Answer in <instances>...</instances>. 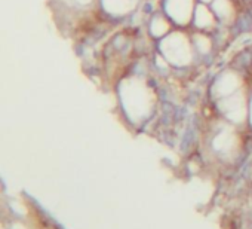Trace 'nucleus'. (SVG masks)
<instances>
[{"label": "nucleus", "instance_id": "1", "mask_svg": "<svg viewBox=\"0 0 252 229\" xmlns=\"http://www.w3.org/2000/svg\"><path fill=\"white\" fill-rule=\"evenodd\" d=\"M163 52L168 57V60L175 64H187L189 60H191L190 42L181 35H174L168 38L163 42Z\"/></svg>", "mask_w": 252, "mask_h": 229}, {"label": "nucleus", "instance_id": "2", "mask_svg": "<svg viewBox=\"0 0 252 229\" xmlns=\"http://www.w3.org/2000/svg\"><path fill=\"white\" fill-rule=\"evenodd\" d=\"M177 8H181V24L187 23L191 17V8H193V2L191 0H169L168 2V11L169 14H174L177 11Z\"/></svg>", "mask_w": 252, "mask_h": 229}, {"label": "nucleus", "instance_id": "3", "mask_svg": "<svg viewBox=\"0 0 252 229\" xmlns=\"http://www.w3.org/2000/svg\"><path fill=\"white\" fill-rule=\"evenodd\" d=\"M214 12H211L208 8L205 6H199L196 11V26L200 29H206L211 27L214 24Z\"/></svg>", "mask_w": 252, "mask_h": 229}, {"label": "nucleus", "instance_id": "4", "mask_svg": "<svg viewBox=\"0 0 252 229\" xmlns=\"http://www.w3.org/2000/svg\"><path fill=\"white\" fill-rule=\"evenodd\" d=\"M168 29H169V24H168V21L165 20V18H156V20H153V26H152V32H153V35H156V36H162V35H165L166 32H168Z\"/></svg>", "mask_w": 252, "mask_h": 229}, {"label": "nucleus", "instance_id": "5", "mask_svg": "<svg viewBox=\"0 0 252 229\" xmlns=\"http://www.w3.org/2000/svg\"><path fill=\"white\" fill-rule=\"evenodd\" d=\"M203 2H211V0H203Z\"/></svg>", "mask_w": 252, "mask_h": 229}]
</instances>
